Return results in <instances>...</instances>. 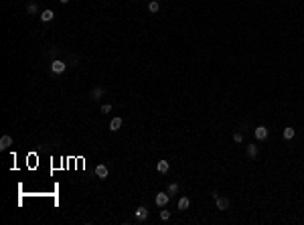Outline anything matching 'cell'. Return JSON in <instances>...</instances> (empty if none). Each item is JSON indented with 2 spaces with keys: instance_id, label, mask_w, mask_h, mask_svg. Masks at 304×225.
Masks as SVG:
<instances>
[{
  "instance_id": "obj_18",
  "label": "cell",
  "mask_w": 304,
  "mask_h": 225,
  "mask_svg": "<svg viewBox=\"0 0 304 225\" xmlns=\"http://www.w3.org/2000/svg\"><path fill=\"white\" fill-rule=\"evenodd\" d=\"M112 112V103H104L101 106V114H110Z\"/></svg>"
},
{
  "instance_id": "obj_16",
  "label": "cell",
  "mask_w": 304,
  "mask_h": 225,
  "mask_svg": "<svg viewBox=\"0 0 304 225\" xmlns=\"http://www.w3.org/2000/svg\"><path fill=\"white\" fill-rule=\"evenodd\" d=\"M148 10H150V12H158V10H160V4H158L156 0H152V2L148 4Z\"/></svg>"
},
{
  "instance_id": "obj_2",
  "label": "cell",
  "mask_w": 304,
  "mask_h": 225,
  "mask_svg": "<svg viewBox=\"0 0 304 225\" xmlns=\"http://www.w3.org/2000/svg\"><path fill=\"white\" fill-rule=\"evenodd\" d=\"M108 175H110V170H108L106 164H97L95 166V176L97 179H108Z\"/></svg>"
},
{
  "instance_id": "obj_21",
  "label": "cell",
  "mask_w": 304,
  "mask_h": 225,
  "mask_svg": "<svg viewBox=\"0 0 304 225\" xmlns=\"http://www.w3.org/2000/svg\"><path fill=\"white\" fill-rule=\"evenodd\" d=\"M67 2H69V0H61V4H67Z\"/></svg>"
},
{
  "instance_id": "obj_12",
  "label": "cell",
  "mask_w": 304,
  "mask_h": 225,
  "mask_svg": "<svg viewBox=\"0 0 304 225\" xmlns=\"http://www.w3.org/2000/svg\"><path fill=\"white\" fill-rule=\"evenodd\" d=\"M247 156H250V158H255V156H258V146H255V144H250V146H247Z\"/></svg>"
},
{
  "instance_id": "obj_14",
  "label": "cell",
  "mask_w": 304,
  "mask_h": 225,
  "mask_svg": "<svg viewBox=\"0 0 304 225\" xmlns=\"http://www.w3.org/2000/svg\"><path fill=\"white\" fill-rule=\"evenodd\" d=\"M27 12H28V14H37V12H39V6H37L35 2H28L27 4Z\"/></svg>"
},
{
  "instance_id": "obj_11",
  "label": "cell",
  "mask_w": 304,
  "mask_h": 225,
  "mask_svg": "<svg viewBox=\"0 0 304 225\" xmlns=\"http://www.w3.org/2000/svg\"><path fill=\"white\" fill-rule=\"evenodd\" d=\"M168 162H166V160H158V164H156V170L158 172H160V175H166V172H168Z\"/></svg>"
},
{
  "instance_id": "obj_10",
  "label": "cell",
  "mask_w": 304,
  "mask_h": 225,
  "mask_svg": "<svg viewBox=\"0 0 304 225\" xmlns=\"http://www.w3.org/2000/svg\"><path fill=\"white\" fill-rule=\"evenodd\" d=\"M215 201H217V207H219L221 211H227V209H229V201H227L225 197H217Z\"/></svg>"
},
{
  "instance_id": "obj_17",
  "label": "cell",
  "mask_w": 304,
  "mask_h": 225,
  "mask_svg": "<svg viewBox=\"0 0 304 225\" xmlns=\"http://www.w3.org/2000/svg\"><path fill=\"white\" fill-rule=\"evenodd\" d=\"M282 134H284V138H286V140H290V138H294V128H290V126H288V128H286Z\"/></svg>"
},
{
  "instance_id": "obj_13",
  "label": "cell",
  "mask_w": 304,
  "mask_h": 225,
  "mask_svg": "<svg viewBox=\"0 0 304 225\" xmlns=\"http://www.w3.org/2000/svg\"><path fill=\"white\" fill-rule=\"evenodd\" d=\"M189 205H191V201H189V199H187V197H183L181 201H178V209H181V211L189 209Z\"/></svg>"
},
{
  "instance_id": "obj_20",
  "label": "cell",
  "mask_w": 304,
  "mask_h": 225,
  "mask_svg": "<svg viewBox=\"0 0 304 225\" xmlns=\"http://www.w3.org/2000/svg\"><path fill=\"white\" fill-rule=\"evenodd\" d=\"M233 140H235V142H241V140H243V134H241V132H235V134H233Z\"/></svg>"
},
{
  "instance_id": "obj_5",
  "label": "cell",
  "mask_w": 304,
  "mask_h": 225,
  "mask_svg": "<svg viewBox=\"0 0 304 225\" xmlns=\"http://www.w3.org/2000/svg\"><path fill=\"white\" fill-rule=\"evenodd\" d=\"M254 134H255V138H258V140H266L268 138V128L266 126H258L254 130Z\"/></svg>"
},
{
  "instance_id": "obj_19",
  "label": "cell",
  "mask_w": 304,
  "mask_h": 225,
  "mask_svg": "<svg viewBox=\"0 0 304 225\" xmlns=\"http://www.w3.org/2000/svg\"><path fill=\"white\" fill-rule=\"evenodd\" d=\"M160 217H162V221H168V219H170V211H162Z\"/></svg>"
},
{
  "instance_id": "obj_8",
  "label": "cell",
  "mask_w": 304,
  "mask_h": 225,
  "mask_svg": "<svg viewBox=\"0 0 304 225\" xmlns=\"http://www.w3.org/2000/svg\"><path fill=\"white\" fill-rule=\"evenodd\" d=\"M146 217H148V209L146 207H138L136 209V219L138 221H146Z\"/></svg>"
},
{
  "instance_id": "obj_22",
  "label": "cell",
  "mask_w": 304,
  "mask_h": 225,
  "mask_svg": "<svg viewBox=\"0 0 304 225\" xmlns=\"http://www.w3.org/2000/svg\"><path fill=\"white\" fill-rule=\"evenodd\" d=\"M132 2H136V0H132Z\"/></svg>"
},
{
  "instance_id": "obj_6",
  "label": "cell",
  "mask_w": 304,
  "mask_h": 225,
  "mask_svg": "<svg viewBox=\"0 0 304 225\" xmlns=\"http://www.w3.org/2000/svg\"><path fill=\"white\" fill-rule=\"evenodd\" d=\"M53 18H55V12L51 10V8H47V10L41 12V20H43V23H51Z\"/></svg>"
},
{
  "instance_id": "obj_9",
  "label": "cell",
  "mask_w": 304,
  "mask_h": 225,
  "mask_svg": "<svg viewBox=\"0 0 304 225\" xmlns=\"http://www.w3.org/2000/svg\"><path fill=\"white\" fill-rule=\"evenodd\" d=\"M122 124H124L122 118H112V122H110V130H112V132H118V130L122 128Z\"/></svg>"
},
{
  "instance_id": "obj_1",
  "label": "cell",
  "mask_w": 304,
  "mask_h": 225,
  "mask_svg": "<svg viewBox=\"0 0 304 225\" xmlns=\"http://www.w3.org/2000/svg\"><path fill=\"white\" fill-rule=\"evenodd\" d=\"M67 69V63L65 61H61V59H55L53 63H51V71L55 73V75H59V73H63Z\"/></svg>"
},
{
  "instance_id": "obj_4",
  "label": "cell",
  "mask_w": 304,
  "mask_h": 225,
  "mask_svg": "<svg viewBox=\"0 0 304 225\" xmlns=\"http://www.w3.org/2000/svg\"><path fill=\"white\" fill-rule=\"evenodd\" d=\"M104 93H106V89L101 87V85H97V87H93L91 92H89V97H91V99H100V97H104Z\"/></svg>"
},
{
  "instance_id": "obj_3",
  "label": "cell",
  "mask_w": 304,
  "mask_h": 225,
  "mask_svg": "<svg viewBox=\"0 0 304 225\" xmlns=\"http://www.w3.org/2000/svg\"><path fill=\"white\" fill-rule=\"evenodd\" d=\"M168 199H170V195H168V193H158V195H156V199H154V203H156L158 207H164L166 203H168Z\"/></svg>"
},
{
  "instance_id": "obj_15",
  "label": "cell",
  "mask_w": 304,
  "mask_h": 225,
  "mask_svg": "<svg viewBox=\"0 0 304 225\" xmlns=\"http://www.w3.org/2000/svg\"><path fill=\"white\" fill-rule=\"evenodd\" d=\"M166 193H168V195H177L178 193V185L177 183H170L168 189H166Z\"/></svg>"
},
{
  "instance_id": "obj_7",
  "label": "cell",
  "mask_w": 304,
  "mask_h": 225,
  "mask_svg": "<svg viewBox=\"0 0 304 225\" xmlns=\"http://www.w3.org/2000/svg\"><path fill=\"white\" fill-rule=\"evenodd\" d=\"M12 146V136H2L0 138V150H8Z\"/></svg>"
}]
</instances>
